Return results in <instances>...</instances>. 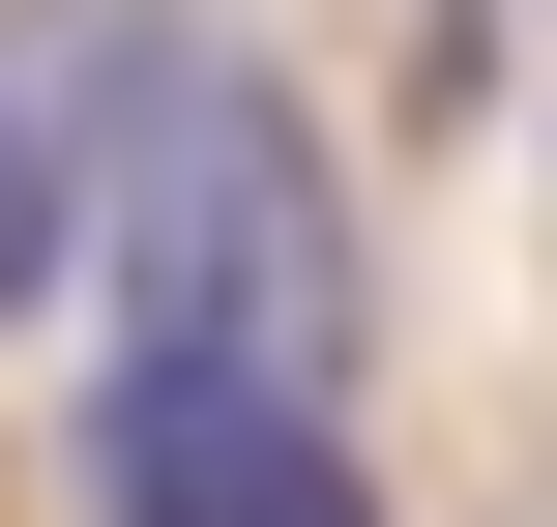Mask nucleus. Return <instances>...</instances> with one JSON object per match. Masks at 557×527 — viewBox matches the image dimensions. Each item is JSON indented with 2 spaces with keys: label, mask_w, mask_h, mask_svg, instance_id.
Masks as SVG:
<instances>
[{
  "label": "nucleus",
  "mask_w": 557,
  "mask_h": 527,
  "mask_svg": "<svg viewBox=\"0 0 557 527\" xmlns=\"http://www.w3.org/2000/svg\"><path fill=\"white\" fill-rule=\"evenodd\" d=\"M59 235L117 264V352H206V381H264V411H352V176H323V117H294L206 0H117V29H88Z\"/></svg>",
  "instance_id": "nucleus-1"
},
{
  "label": "nucleus",
  "mask_w": 557,
  "mask_h": 527,
  "mask_svg": "<svg viewBox=\"0 0 557 527\" xmlns=\"http://www.w3.org/2000/svg\"><path fill=\"white\" fill-rule=\"evenodd\" d=\"M88 527H382L352 411H264L206 352H88Z\"/></svg>",
  "instance_id": "nucleus-2"
},
{
  "label": "nucleus",
  "mask_w": 557,
  "mask_h": 527,
  "mask_svg": "<svg viewBox=\"0 0 557 527\" xmlns=\"http://www.w3.org/2000/svg\"><path fill=\"white\" fill-rule=\"evenodd\" d=\"M29 293H59V117L0 88V323H29Z\"/></svg>",
  "instance_id": "nucleus-3"
}]
</instances>
